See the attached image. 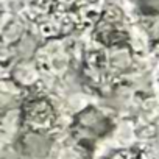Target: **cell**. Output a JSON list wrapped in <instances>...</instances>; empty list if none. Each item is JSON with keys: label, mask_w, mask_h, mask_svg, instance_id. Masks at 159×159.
<instances>
[{"label": "cell", "mask_w": 159, "mask_h": 159, "mask_svg": "<svg viewBox=\"0 0 159 159\" xmlns=\"http://www.w3.org/2000/svg\"><path fill=\"white\" fill-rule=\"evenodd\" d=\"M102 0H28V16L48 39H62L94 25Z\"/></svg>", "instance_id": "obj_1"}, {"label": "cell", "mask_w": 159, "mask_h": 159, "mask_svg": "<svg viewBox=\"0 0 159 159\" xmlns=\"http://www.w3.org/2000/svg\"><path fill=\"white\" fill-rule=\"evenodd\" d=\"M94 39L108 48H123L129 42L128 25L123 11L116 5H108L94 22Z\"/></svg>", "instance_id": "obj_2"}, {"label": "cell", "mask_w": 159, "mask_h": 159, "mask_svg": "<svg viewBox=\"0 0 159 159\" xmlns=\"http://www.w3.org/2000/svg\"><path fill=\"white\" fill-rule=\"evenodd\" d=\"M22 122L33 133H45L56 123V112L45 97H33L22 108Z\"/></svg>", "instance_id": "obj_3"}, {"label": "cell", "mask_w": 159, "mask_h": 159, "mask_svg": "<svg viewBox=\"0 0 159 159\" xmlns=\"http://www.w3.org/2000/svg\"><path fill=\"white\" fill-rule=\"evenodd\" d=\"M92 112L94 114L91 116V109H88L76 119L75 133L81 140H89L91 137H100L109 128L106 119L100 112L97 111H92Z\"/></svg>", "instance_id": "obj_4"}, {"label": "cell", "mask_w": 159, "mask_h": 159, "mask_svg": "<svg viewBox=\"0 0 159 159\" xmlns=\"http://www.w3.org/2000/svg\"><path fill=\"white\" fill-rule=\"evenodd\" d=\"M140 13L148 22V30L159 39V0H140Z\"/></svg>", "instance_id": "obj_5"}, {"label": "cell", "mask_w": 159, "mask_h": 159, "mask_svg": "<svg viewBox=\"0 0 159 159\" xmlns=\"http://www.w3.org/2000/svg\"><path fill=\"white\" fill-rule=\"evenodd\" d=\"M114 159H153L150 157L147 153L143 151H137V150H126V151H120L114 156Z\"/></svg>", "instance_id": "obj_6"}]
</instances>
